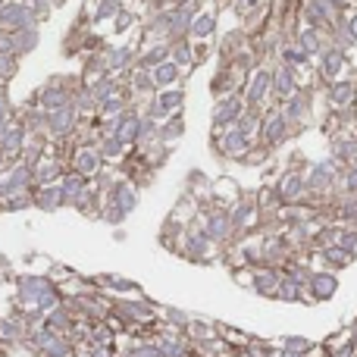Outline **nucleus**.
<instances>
[{"mask_svg":"<svg viewBox=\"0 0 357 357\" xmlns=\"http://www.w3.org/2000/svg\"><path fill=\"white\" fill-rule=\"evenodd\" d=\"M3 178L10 182L13 191H29V188H35V167H31V163H25L22 157H19V160H13L10 167H6Z\"/></svg>","mask_w":357,"mask_h":357,"instance_id":"nucleus-7","label":"nucleus"},{"mask_svg":"<svg viewBox=\"0 0 357 357\" xmlns=\"http://www.w3.org/2000/svg\"><path fill=\"white\" fill-rule=\"evenodd\" d=\"M182 116L178 113H173V116H167L160 123V129H157V142H163V144H169V142H176L178 135H182Z\"/></svg>","mask_w":357,"mask_h":357,"instance_id":"nucleus-20","label":"nucleus"},{"mask_svg":"<svg viewBox=\"0 0 357 357\" xmlns=\"http://www.w3.org/2000/svg\"><path fill=\"white\" fill-rule=\"evenodd\" d=\"M73 210H79V213H85V216H94V220H98L100 216V210H104V191L98 188V185H88L85 188V195L79 197V201H75V207Z\"/></svg>","mask_w":357,"mask_h":357,"instance_id":"nucleus-13","label":"nucleus"},{"mask_svg":"<svg viewBox=\"0 0 357 357\" xmlns=\"http://www.w3.org/2000/svg\"><path fill=\"white\" fill-rule=\"evenodd\" d=\"M25 142H29V135H25L22 123H19V116H16L3 132H0V154H3L10 163H13V160H19V157H22Z\"/></svg>","mask_w":357,"mask_h":357,"instance_id":"nucleus-5","label":"nucleus"},{"mask_svg":"<svg viewBox=\"0 0 357 357\" xmlns=\"http://www.w3.org/2000/svg\"><path fill=\"white\" fill-rule=\"evenodd\" d=\"M73 107L79 110L82 119H94V116H98V100H94V94H91V88H88V85H82L79 91H75Z\"/></svg>","mask_w":357,"mask_h":357,"instance_id":"nucleus-17","label":"nucleus"},{"mask_svg":"<svg viewBox=\"0 0 357 357\" xmlns=\"http://www.w3.org/2000/svg\"><path fill=\"white\" fill-rule=\"evenodd\" d=\"M35 207L44 210V213H54V210L66 207V201H63V188L60 182L56 185H41V188H35Z\"/></svg>","mask_w":357,"mask_h":357,"instance_id":"nucleus-11","label":"nucleus"},{"mask_svg":"<svg viewBox=\"0 0 357 357\" xmlns=\"http://www.w3.org/2000/svg\"><path fill=\"white\" fill-rule=\"evenodd\" d=\"M135 29V13L132 10H119L116 13V19H113V35H126V31H132Z\"/></svg>","mask_w":357,"mask_h":357,"instance_id":"nucleus-22","label":"nucleus"},{"mask_svg":"<svg viewBox=\"0 0 357 357\" xmlns=\"http://www.w3.org/2000/svg\"><path fill=\"white\" fill-rule=\"evenodd\" d=\"M0 54H16V50H13V31L0 29Z\"/></svg>","mask_w":357,"mask_h":357,"instance_id":"nucleus-25","label":"nucleus"},{"mask_svg":"<svg viewBox=\"0 0 357 357\" xmlns=\"http://www.w3.org/2000/svg\"><path fill=\"white\" fill-rule=\"evenodd\" d=\"M210 29H213V19L210 16H201L191 22V35H210Z\"/></svg>","mask_w":357,"mask_h":357,"instance_id":"nucleus-24","label":"nucleus"},{"mask_svg":"<svg viewBox=\"0 0 357 357\" xmlns=\"http://www.w3.org/2000/svg\"><path fill=\"white\" fill-rule=\"evenodd\" d=\"M169 47H173V50H169V60L178 63V66H188V63L195 60V54H191V47H188V44H185V41L169 44Z\"/></svg>","mask_w":357,"mask_h":357,"instance_id":"nucleus-23","label":"nucleus"},{"mask_svg":"<svg viewBox=\"0 0 357 357\" xmlns=\"http://www.w3.org/2000/svg\"><path fill=\"white\" fill-rule=\"evenodd\" d=\"M0 107H13V100H10V91H6V85H0Z\"/></svg>","mask_w":357,"mask_h":357,"instance_id":"nucleus-26","label":"nucleus"},{"mask_svg":"<svg viewBox=\"0 0 357 357\" xmlns=\"http://www.w3.org/2000/svg\"><path fill=\"white\" fill-rule=\"evenodd\" d=\"M132 110V100H129V94H126V88L119 94H113V98H107L104 104L98 107V116L100 119H107V116H123V113H129Z\"/></svg>","mask_w":357,"mask_h":357,"instance_id":"nucleus-16","label":"nucleus"},{"mask_svg":"<svg viewBox=\"0 0 357 357\" xmlns=\"http://www.w3.org/2000/svg\"><path fill=\"white\" fill-rule=\"evenodd\" d=\"M63 176H66V163L56 160L54 154H47L44 160L35 163V188H41V185H56Z\"/></svg>","mask_w":357,"mask_h":357,"instance_id":"nucleus-8","label":"nucleus"},{"mask_svg":"<svg viewBox=\"0 0 357 357\" xmlns=\"http://www.w3.org/2000/svg\"><path fill=\"white\" fill-rule=\"evenodd\" d=\"M104 56H107V69H110L113 75H119V79H126V75L135 69V60H138V44L129 41V44H107L104 47Z\"/></svg>","mask_w":357,"mask_h":357,"instance_id":"nucleus-1","label":"nucleus"},{"mask_svg":"<svg viewBox=\"0 0 357 357\" xmlns=\"http://www.w3.org/2000/svg\"><path fill=\"white\" fill-rule=\"evenodd\" d=\"M157 98V104H160V110H163V116H173V113L182 110V88H163V91H157L154 94Z\"/></svg>","mask_w":357,"mask_h":357,"instance_id":"nucleus-18","label":"nucleus"},{"mask_svg":"<svg viewBox=\"0 0 357 357\" xmlns=\"http://www.w3.org/2000/svg\"><path fill=\"white\" fill-rule=\"evenodd\" d=\"M29 207H35V188L10 195V197H6V204H3L0 210H3V213H19V210H29Z\"/></svg>","mask_w":357,"mask_h":357,"instance_id":"nucleus-19","label":"nucleus"},{"mask_svg":"<svg viewBox=\"0 0 357 357\" xmlns=\"http://www.w3.org/2000/svg\"><path fill=\"white\" fill-rule=\"evenodd\" d=\"M104 167H107V163H104V157H100L98 144H82V148H75L73 157H69V163H66L69 173H79V176L91 178V182H94V176H98Z\"/></svg>","mask_w":357,"mask_h":357,"instance_id":"nucleus-3","label":"nucleus"},{"mask_svg":"<svg viewBox=\"0 0 357 357\" xmlns=\"http://www.w3.org/2000/svg\"><path fill=\"white\" fill-rule=\"evenodd\" d=\"M91 185V178L79 176V173H69L60 178V188H63V201H66V207H75V201H79L82 195H85V188Z\"/></svg>","mask_w":357,"mask_h":357,"instance_id":"nucleus-12","label":"nucleus"},{"mask_svg":"<svg viewBox=\"0 0 357 357\" xmlns=\"http://www.w3.org/2000/svg\"><path fill=\"white\" fill-rule=\"evenodd\" d=\"M29 25H38L29 3H25V0H3V6H0V29L19 31V29H29Z\"/></svg>","mask_w":357,"mask_h":357,"instance_id":"nucleus-4","label":"nucleus"},{"mask_svg":"<svg viewBox=\"0 0 357 357\" xmlns=\"http://www.w3.org/2000/svg\"><path fill=\"white\" fill-rule=\"evenodd\" d=\"M22 69V56L16 54H0V85H10Z\"/></svg>","mask_w":357,"mask_h":357,"instance_id":"nucleus-21","label":"nucleus"},{"mask_svg":"<svg viewBox=\"0 0 357 357\" xmlns=\"http://www.w3.org/2000/svg\"><path fill=\"white\" fill-rule=\"evenodd\" d=\"M169 41H154V44H148V47H138V60H135V66L138 69H157L160 63H167L169 60Z\"/></svg>","mask_w":357,"mask_h":357,"instance_id":"nucleus-9","label":"nucleus"},{"mask_svg":"<svg viewBox=\"0 0 357 357\" xmlns=\"http://www.w3.org/2000/svg\"><path fill=\"white\" fill-rule=\"evenodd\" d=\"M104 204H110V207H116L119 213L129 216L132 210L138 207V188H135L132 182H126V178H123V182H119L116 188L107 191V195H104Z\"/></svg>","mask_w":357,"mask_h":357,"instance_id":"nucleus-6","label":"nucleus"},{"mask_svg":"<svg viewBox=\"0 0 357 357\" xmlns=\"http://www.w3.org/2000/svg\"><path fill=\"white\" fill-rule=\"evenodd\" d=\"M151 75H154V82H157V91H163V88H176L178 79H182V66L173 63V60H167L157 69H151Z\"/></svg>","mask_w":357,"mask_h":357,"instance_id":"nucleus-15","label":"nucleus"},{"mask_svg":"<svg viewBox=\"0 0 357 357\" xmlns=\"http://www.w3.org/2000/svg\"><path fill=\"white\" fill-rule=\"evenodd\" d=\"M79 126H82V116L73 104L56 113H47V142H66V138L75 135Z\"/></svg>","mask_w":357,"mask_h":357,"instance_id":"nucleus-2","label":"nucleus"},{"mask_svg":"<svg viewBox=\"0 0 357 357\" xmlns=\"http://www.w3.org/2000/svg\"><path fill=\"white\" fill-rule=\"evenodd\" d=\"M41 47V25H29V29L13 31V50L16 56H29Z\"/></svg>","mask_w":357,"mask_h":357,"instance_id":"nucleus-10","label":"nucleus"},{"mask_svg":"<svg viewBox=\"0 0 357 357\" xmlns=\"http://www.w3.org/2000/svg\"><path fill=\"white\" fill-rule=\"evenodd\" d=\"M98 151H100V157H104V163L119 167V160L129 154V144H126L119 135H107V138H100L98 142Z\"/></svg>","mask_w":357,"mask_h":357,"instance_id":"nucleus-14","label":"nucleus"}]
</instances>
